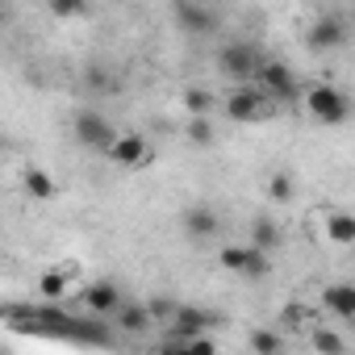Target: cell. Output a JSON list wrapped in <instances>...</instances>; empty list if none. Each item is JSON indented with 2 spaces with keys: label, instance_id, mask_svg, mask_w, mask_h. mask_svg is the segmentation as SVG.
Returning a JSON list of instances; mask_svg holds the SVG:
<instances>
[{
  "label": "cell",
  "instance_id": "6da1fadb",
  "mask_svg": "<svg viewBox=\"0 0 355 355\" xmlns=\"http://www.w3.org/2000/svg\"><path fill=\"white\" fill-rule=\"evenodd\" d=\"M305 109H309V117L322 121V125H343V121L351 117V101H347V92L334 88V84L309 88V92H305Z\"/></svg>",
  "mask_w": 355,
  "mask_h": 355
},
{
  "label": "cell",
  "instance_id": "7a4b0ae2",
  "mask_svg": "<svg viewBox=\"0 0 355 355\" xmlns=\"http://www.w3.org/2000/svg\"><path fill=\"white\" fill-rule=\"evenodd\" d=\"M259 59H263V51H259L255 42L234 38V42H226V46L218 51V71H222V76H230V80H239V84H247V80L255 76Z\"/></svg>",
  "mask_w": 355,
  "mask_h": 355
},
{
  "label": "cell",
  "instance_id": "3957f363",
  "mask_svg": "<svg viewBox=\"0 0 355 355\" xmlns=\"http://www.w3.org/2000/svg\"><path fill=\"white\" fill-rule=\"evenodd\" d=\"M71 134H76V142L88 146V150H109L113 138H117L113 121H109L105 113H96V109H80V113L71 117Z\"/></svg>",
  "mask_w": 355,
  "mask_h": 355
},
{
  "label": "cell",
  "instance_id": "277c9868",
  "mask_svg": "<svg viewBox=\"0 0 355 355\" xmlns=\"http://www.w3.org/2000/svg\"><path fill=\"white\" fill-rule=\"evenodd\" d=\"M255 88L263 92V96H276V101H293L297 96V76H293V67L288 63H280V59H259V67H255Z\"/></svg>",
  "mask_w": 355,
  "mask_h": 355
},
{
  "label": "cell",
  "instance_id": "5b68a950",
  "mask_svg": "<svg viewBox=\"0 0 355 355\" xmlns=\"http://www.w3.org/2000/svg\"><path fill=\"white\" fill-rule=\"evenodd\" d=\"M171 17H175V26H180L184 34H193V38L214 34L218 21H222V17L205 5V0H171Z\"/></svg>",
  "mask_w": 355,
  "mask_h": 355
},
{
  "label": "cell",
  "instance_id": "8992f818",
  "mask_svg": "<svg viewBox=\"0 0 355 355\" xmlns=\"http://www.w3.org/2000/svg\"><path fill=\"white\" fill-rule=\"evenodd\" d=\"M305 46H309L313 55H330V51L347 46V21H343L338 13L318 17V21L309 26V34H305Z\"/></svg>",
  "mask_w": 355,
  "mask_h": 355
},
{
  "label": "cell",
  "instance_id": "52a82bcc",
  "mask_svg": "<svg viewBox=\"0 0 355 355\" xmlns=\"http://www.w3.org/2000/svg\"><path fill=\"white\" fill-rule=\"evenodd\" d=\"M222 109H226V117H230V121L251 125V121H259V117L268 113V96H263L259 88H234V92L222 101Z\"/></svg>",
  "mask_w": 355,
  "mask_h": 355
},
{
  "label": "cell",
  "instance_id": "ba28073f",
  "mask_svg": "<svg viewBox=\"0 0 355 355\" xmlns=\"http://www.w3.org/2000/svg\"><path fill=\"white\" fill-rule=\"evenodd\" d=\"M105 155H109L117 167H142V163H150V146H146L142 134H117Z\"/></svg>",
  "mask_w": 355,
  "mask_h": 355
},
{
  "label": "cell",
  "instance_id": "9c48e42d",
  "mask_svg": "<svg viewBox=\"0 0 355 355\" xmlns=\"http://www.w3.org/2000/svg\"><path fill=\"white\" fill-rule=\"evenodd\" d=\"M222 318L218 313H209V309H197V305H175V313H171V322H167V330L171 334H205L209 326H218Z\"/></svg>",
  "mask_w": 355,
  "mask_h": 355
},
{
  "label": "cell",
  "instance_id": "30bf717a",
  "mask_svg": "<svg viewBox=\"0 0 355 355\" xmlns=\"http://www.w3.org/2000/svg\"><path fill=\"white\" fill-rule=\"evenodd\" d=\"M180 222H184V234L197 239V243H205V239H214V234L222 230V214H218L214 205H189Z\"/></svg>",
  "mask_w": 355,
  "mask_h": 355
},
{
  "label": "cell",
  "instance_id": "8fae6325",
  "mask_svg": "<svg viewBox=\"0 0 355 355\" xmlns=\"http://www.w3.org/2000/svg\"><path fill=\"white\" fill-rule=\"evenodd\" d=\"M117 305H121V284L117 280H92V284H84V309L88 313L109 318Z\"/></svg>",
  "mask_w": 355,
  "mask_h": 355
},
{
  "label": "cell",
  "instance_id": "7c38bea8",
  "mask_svg": "<svg viewBox=\"0 0 355 355\" xmlns=\"http://www.w3.org/2000/svg\"><path fill=\"white\" fill-rule=\"evenodd\" d=\"M109 318H113V326H117L121 334H130V338H142V334L155 326V322H150V309L138 305V301H125V297H121V305H117Z\"/></svg>",
  "mask_w": 355,
  "mask_h": 355
},
{
  "label": "cell",
  "instance_id": "4fadbf2b",
  "mask_svg": "<svg viewBox=\"0 0 355 355\" xmlns=\"http://www.w3.org/2000/svg\"><path fill=\"white\" fill-rule=\"evenodd\" d=\"M322 301H326V309H330L334 318H343V322H355V284H351V280H338V284H330V288L322 293Z\"/></svg>",
  "mask_w": 355,
  "mask_h": 355
},
{
  "label": "cell",
  "instance_id": "5bb4252c",
  "mask_svg": "<svg viewBox=\"0 0 355 355\" xmlns=\"http://www.w3.org/2000/svg\"><path fill=\"white\" fill-rule=\"evenodd\" d=\"M21 189L34 197V201H55L59 197V180L51 171H42V167H26L21 171Z\"/></svg>",
  "mask_w": 355,
  "mask_h": 355
},
{
  "label": "cell",
  "instance_id": "9a60e30c",
  "mask_svg": "<svg viewBox=\"0 0 355 355\" xmlns=\"http://www.w3.org/2000/svg\"><path fill=\"white\" fill-rule=\"evenodd\" d=\"M251 247H259V251H276L280 247V226H276V218H255L251 222Z\"/></svg>",
  "mask_w": 355,
  "mask_h": 355
},
{
  "label": "cell",
  "instance_id": "2e32d148",
  "mask_svg": "<svg viewBox=\"0 0 355 355\" xmlns=\"http://www.w3.org/2000/svg\"><path fill=\"white\" fill-rule=\"evenodd\" d=\"M326 234H330V243H338V247H355V218H351V214H330V218H326Z\"/></svg>",
  "mask_w": 355,
  "mask_h": 355
},
{
  "label": "cell",
  "instance_id": "e0dca14e",
  "mask_svg": "<svg viewBox=\"0 0 355 355\" xmlns=\"http://www.w3.org/2000/svg\"><path fill=\"white\" fill-rule=\"evenodd\" d=\"M84 84H88V92H96V96H109V92H117V80H113V71H109V67H101V63H88V67H84Z\"/></svg>",
  "mask_w": 355,
  "mask_h": 355
},
{
  "label": "cell",
  "instance_id": "ac0fdd59",
  "mask_svg": "<svg viewBox=\"0 0 355 355\" xmlns=\"http://www.w3.org/2000/svg\"><path fill=\"white\" fill-rule=\"evenodd\" d=\"M67 280H71V268L42 272V280H38V293H42L46 301H63V297H67Z\"/></svg>",
  "mask_w": 355,
  "mask_h": 355
},
{
  "label": "cell",
  "instance_id": "d6986e66",
  "mask_svg": "<svg viewBox=\"0 0 355 355\" xmlns=\"http://www.w3.org/2000/svg\"><path fill=\"white\" fill-rule=\"evenodd\" d=\"M46 9L59 17V21H76V17H88V0H46Z\"/></svg>",
  "mask_w": 355,
  "mask_h": 355
},
{
  "label": "cell",
  "instance_id": "ffe728a7",
  "mask_svg": "<svg viewBox=\"0 0 355 355\" xmlns=\"http://www.w3.org/2000/svg\"><path fill=\"white\" fill-rule=\"evenodd\" d=\"M189 142H193V146H209V142H214V121H209V113H193V117H189Z\"/></svg>",
  "mask_w": 355,
  "mask_h": 355
},
{
  "label": "cell",
  "instance_id": "44dd1931",
  "mask_svg": "<svg viewBox=\"0 0 355 355\" xmlns=\"http://www.w3.org/2000/svg\"><path fill=\"white\" fill-rule=\"evenodd\" d=\"M268 197H272V201H280V205H284V201H293V197H297V180H293L288 171H276L272 180H268Z\"/></svg>",
  "mask_w": 355,
  "mask_h": 355
},
{
  "label": "cell",
  "instance_id": "7402d4cb",
  "mask_svg": "<svg viewBox=\"0 0 355 355\" xmlns=\"http://www.w3.org/2000/svg\"><path fill=\"white\" fill-rule=\"evenodd\" d=\"M247 255H251V243H247V247H243V243H230V247H222V255H218V259H222V268H226V272H239V276H243Z\"/></svg>",
  "mask_w": 355,
  "mask_h": 355
},
{
  "label": "cell",
  "instance_id": "603a6c76",
  "mask_svg": "<svg viewBox=\"0 0 355 355\" xmlns=\"http://www.w3.org/2000/svg\"><path fill=\"white\" fill-rule=\"evenodd\" d=\"M251 351H259V355H280L284 351V338L280 334H272V330H251Z\"/></svg>",
  "mask_w": 355,
  "mask_h": 355
},
{
  "label": "cell",
  "instance_id": "cb8c5ba5",
  "mask_svg": "<svg viewBox=\"0 0 355 355\" xmlns=\"http://www.w3.org/2000/svg\"><path fill=\"white\" fill-rule=\"evenodd\" d=\"M184 109H189V117H193V113H209V109H214V96H209L201 84H193V88H184Z\"/></svg>",
  "mask_w": 355,
  "mask_h": 355
},
{
  "label": "cell",
  "instance_id": "d4e9b609",
  "mask_svg": "<svg viewBox=\"0 0 355 355\" xmlns=\"http://www.w3.org/2000/svg\"><path fill=\"white\" fill-rule=\"evenodd\" d=\"M313 347H318L322 355H343V351H347V343H343L334 330H313Z\"/></svg>",
  "mask_w": 355,
  "mask_h": 355
},
{
  "label": "cell",
  "instance_id": "484cf974",
  "mask_svg": "<svg viewBox=\"0 0 355 355\" xmlns=\"http://www.w3.org/2000/svg\"><path fill=\"white\" fill-rule=\"evenodd\" d=\"M146 309H150V322H171V313H175V301H167V297H155V301H146Z\"/></svg>",
  "mask_w": 355,
  "mask_h": 355
},
{
  "label": "cell",
  "instance_id": "4316f807",
  "mask_svg": "<svg viewBox=\"0 0 355 355\" xmlns=\"http://www.w3.org/2000/svg\"><path fill=\"white\" fill-rule=\"evenodd\" d=\"M0 13H5V0H0Z\"/></svg>",
  "mask_w": 355,
  "mask_h": 355
}]
</instances>
